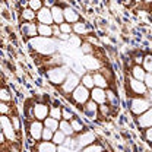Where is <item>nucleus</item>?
Listing matches in <instances>:
<instances>
[{"label":"nucleus","instance_id":"nucleus-1","mask_svg":"<svg viewBox=\"0 0 152 152\" xmlns=\"http://www.w3.org/2000/svg\"><path fill=\"white\" fill-rule=\"evenodd\" d=\"M28 44L29 47L38 53L41 56H53L56 54L57 51V44H58V39L54 37H35L28 39Z\"/></svg>","mask_w":152,"mask_h":152},{"label":"nucleus","instance_id":"nucleus-2","mask_svg":"<svg viewBox=\"0 0 152 152\" xmlns=\"http://www.w3.org/2000/svg\"><path fill=\"white\" fill-rule=\"evenodd\" d=\"M50 104L44 102V101H35L32 102V105L26 107V118L28 120H39L44 121L48 115H50Z\"/></svg>","mask_w":152,"mask_h":152},{"label":"nucleus","instance_id":"nucleus-3","mask_svg":"<svg viewBox=\"0 0 152 152\" xmlns=\"http://www.w3.org/2000/svg\"><path fill=\"white\" fill-rule=\"evenodd\" d=\"M152 107V99L151 96H130L129 99V110L132 113L133 117H137L145 111H148Z\"/></svg>","mask_w":152,"mask_h":152},{"label":"nucleus","instance_id":"nucleus-4","mask_svg":"<svg viewBox=\"0 0 152 152\" xmlns=\"http://www.w3.org/2000/svg\"><path fill=\"white\" fill-rule=\"evenodd\" d=\"M126 91L130 96H148L149 89L146 88L143 80H137L132 76L126 79Z\"/></svg>","mask_w":152,"mask_h":152},{"label":"nucleus","instance_id":"nucleus-5","mask_svg":"<svg viewBox=\"0 0 152 152\" xmlns=\"http://www.w3.org/2000/svg\"><path fill=\"white\" fill-rule=\"evenodd\" d=\"M69 72H70L69 67L64 66V64L51 66V67L48 69V72H47V79H48L50 83H53V85H56V86H60V85L66 80Z\"/></svg>","mask_w":152,"mask_h":152},{"label":"nucleus","instance_id":"nucleus-6","mask_svg":"<svg viewBox=\"0 0 152 152\" xmlns=\"http://www.w3.org/2000/svg\"><path fill=\"white\" fill-rule=\"evenodd\" d=\"M79 85H80V75L76 73V72H73V70H70L69 75H67V77H66V80L58 86L60 94L64 95V96H69Z\"/></svg>","mask_w":152,"mask_h":152},{"label":"nucleus","instance_id":"nucleus-7","mask_svg":"<svg viewBox=\"0 0 152 152\" xmlns=\"http://www.w3.org/2000/svg\"><path fill=\"white\" fill-rule=\"evenodd\" d=\"M69 99L72 101V104H75L77 107H82L91 99V89H88L86 86H83L80 83L75 91L69 95Z\"/></svg>","mask_w":152,"mask_h":152},{"label":"nucleus","instance_id":"nucleus-8","mask_svg":"<svg viewBox=\"0 0 152 152\" xmlns=\"http://www.w3.org/2000/svg\"><path fill=\"white\" fill-rule=\"evenodd\" d=\"M0 124H1V132L4 133L6 139L9 143H15L18 140V132L13 127V123L10 120V115H4L1 114L0 117Z\"/></svg>","mask_w":152,"mask_h":152},{"label":"nucleus","instance_id":"nucleus-9","mask_svg":"<svg viewBox=\"0 0 152 152\" xmlns=\"http://www.w3.org/2000/svg\"><path fill=\"white\" fill-rule=\"evenodd\" d=\"M42 130H44V121L39 120H29L28 121V127L26 132L31 140H34L35 143L42 140Z\"/></svg>","mask_w":152,"mask_h":152},{"label":"nucleus","instance_id":"nucleus-10","mask_svg":"<svg viewBox=\"0 0 152 152\" xmlns=\"http://www.w3.org/2000/svg\"><path fill=\"white\" fill-rule=\"evenodd\" d=\"M80 64L82 67H85L86 72H98L104 67V63L101 61V58H96L94 54H83Z\"/></svg>","mask_w":152,"mask_h":152},{"label":"nucleus","instance_id":"nucleus-11","mask_svg":"<svg viewBox=\"0 0 152 152\" xmlns=\"http://www.w3.org/2000/svg\"><path fill=\"white\" fill-rule=\"evenodd\" d=\"M76 142H77V149H83L89 145H92L94 142H96V136L92 130H83L82 133H77L76 136Z\"/></svg>","mask_w":152,"mask_h":152},{"label":"nucleus","instance_id":"nucleus-12","mask_svg":"<svg viewBox=\"0 0 152 152\" xmlns=\"http://www.w3.org/2000/svg\"><path fill=\"white\" fill-rule=\"evenodd\" d=\"M20 34L26 39H31V38L38 37V22H20Z\"/></svg>","mask_w":152,"mask_h":152},{"label":"nucleus","instance_id":"nucleus-13","mask_svg":"<svg viewBox=\"0 0 152 152\" xmlns=\"http://www.w3.org/2000/svg\"><path fill=\"white\" fill-rule=\"evenodd\" d=\"M82 113L85 114L89 120H96L99 117V104L89 99L85 105H82Z\"/></svg>","mask_w":152,"mask_h":152},{"label":"nucleus","instance_id":"nucleus-14","mask_svg":"<svg viewBox=\"0 0 152 152\" xmlns=\"http://www.w3.org/2000/svg\"><path fill=\"white\" fill-rule=\"evenodd\" d=\"M134 120H136V126H137L140 130H145V129H148V127H152V107L148 111H145L143 114L134 117Z\"/></svg>","mask_w":152,"mask_h":152},{"label":"nucleus","instance_id":"nucleus-15","mask_svg":"<svg viewBox=\"0 0 152 152\" xmlns=\"http://www.w3.org/2000/svg\"><path fill=\"white\" fill-rule=\"evenodd\" d=\"M37 22L38 23H45V25H54V19L51 13V7L44 6L37 12Z\"/></svg>","mask_w":152,"mask_h":152},{"label":"nucleus","instance_id":"nucleus-16","mask_svg":"<svg viewBox=\"0 0 152 152\" xmlns=\"http://www.w3.org/2000/svg\"><path fill=\"white\" fill-rule=\"evenodd\" d=\"M63 9H64V20L66 22H69V23H76V22H79L82 16H80V13L76 10L73 6H70V4H64L63 6Z\"/></svg>","mask_w":152,"mask_h":152},{"label":"nucleus","instance_id":"nucleus-17","mask_svg":"<svg viewBox=\"0 0 152 152\" xmlns=\"http://www.w3.org/2000/svg\"><path fill=\"white\" fill-rule=\"evenodd\" d=\"M91 31H92V28L85 22V20H79V22H76L73 23V34L76 35H80L82 38L85 37H89V34H91Z\"/></svg>","mask_w":152,"mask_h":152},{"label":"nucleus","instance_id":"nucleus-18","mask_svg":"<svg viewBox=\"0 0 152 152\" xmlns=\"http://www.w3.org/2000/svg\"><path fill=\"white\" fill-rule=\"evenodd\" d=\"M91 99L95 101L96 104H99V105L105 104L107 102V89L95 86L94 89H91Z\"/></svg>","mask_w":152,"mask_h":152},{"label":"nucleus","instance_id":"nucleus-19","mask_svg":"<svg viewBox=\"0 0 152 152\" xmlns=\"http://www.w3.org/2000/svg\"><path fill=\"white\" fill-rule=\"evenodd\" d=\"M58 146L53 140H39L35 143V151L37 152H57Z\"/></svg>","mask_w":152,"mask_h":152},{"label":"nucleus","instance_id":"nucleus-20","mask_svg":"<svg viewBox=\"0 0 152 152\" xmlns=\"http://www.w3.org/2000/svg\"><path fill=\"white\" fill-rule=\"evenodd\" d=\"M50 7H51V13H53L54 23L60 25V23L66 22V20H64V9H63V6H61V4L54 3V4H53V6H50Z\"/></svg>","mask_w":152,"mask_h":152},{"label":"nucleus","instance_id":"nucleus-21","mask_svg":"<svg viewBox=\"0 0 152 152\" xmlns=\"http://www.w3.org/2000/svg\"><path fill=\"white\" fill-rule=\"evenodd\" d=\"M94 82H95V86H98V88H104V89H108V86H110V80L105 77V75L101 72V70H98V72H94Z\"/></svg>","mask_w":152,"mask_h":152},{"label":"nucleus","instance_id":"nucleus-22","mask_svg":"<svg viewBox=\"0 0 152 152\" xmlns=\"http://www.w3.org/2000/svg\"><path fill=\"white\" fill-rule=\"evenodd\" d=\"M146 73L148 72L143 69L142 64H132V67H130V76L134 77V79H137V80H143Z\"/></svg>","mask_w":152,"mask_h":152},{"label":"nucleus","instance_id":"nucleus-23","mask_svg":"<svg viewBox=\"0 0 152 152\" xmlns=\"http://www.w3.org/2000/svg\"><path fill=\"white\" fill-rule=\"evenodd\" d=\"M20 20L22 22H35L37 20V12L31 7H23L20 10Z\"/></svg>","mask_w":152,"mask_h":152},{"label":"nucleus","instance_id":"nucleus-24","mask_svg":"<svg viewBox=\"0 0 152 152\" xmlns=\"http://www.w3.org/2000/svg\"><path fill=\"white\" fill-rule=\"evenodd\" d=\"M80 83L83 86H86L88 89H94L95 82H94V73L91 72H85L83 75H80Z\"/></svg>","mask_w":152,"mask_h":152},{"label":"nucleus","instance_id":"nucleus-25","mask_svg":"<svg viewBox=\"0 0 152 152\" xmlns=\"http://www.w3.org/2000/svg\"><path fill=\"white\" fill-rule=\"evenodd\" d=\"M58 129L64 133L66 136H75L76 134L69 120H63V118H61V120H60V126H58Z\"/></svg>","mask_w":152,"mask_h":152},{"label":"nucleus","instance_id":"nucleus-26","mask_svg":"<svg viewBox=\"0 0 152 152\" xmlns=\"http://www.w3.org/2000/svg\"><path fill=\"white\" fill-rule=\"evenodd\" d=\"M38 35L39 37H54L53 35V25H45V23H38Z\"/></svg>","mask_w":152,"mask_h":152},{"label":"nucleus","instance_id":"nucleus-27","mask_svg":"<svg viewBox=\"0 0 152 152\" xmlns=\"http://www.w3.org/2000/svg\"><path fill=\"white\" fill-rule=\"evenodd\" d=\"M44 126H45V127H48V129H51L53 132H56V130H58L60 120H57V118H54V117L48 115V117L44 120Z\"/></svg>","mask_w":152,"mask_h":152},{"label":"nucleus","instance_id":"nucleus-28","mask_svg":"<svg viewBox=\"0 0 152 152\" xmlns=\"http://www.w3.org/2000/svg\"><path fill=\"white\" fill-rule=\"evenodd\" d=\"M50 115L54 117L57 120H61L63 118V107L60 104H54L50 107Z\"/></svg>","mask_w":152,"mask_h":152},{"label":"nucleus","instance_id":"nucleus-29","mask_svg":"<svg viewBox=\"0 0 152 152\" xmlns=\"http://www.w3.org/2000/svg\"><path fill=\"white\" fill-rule=\"evenodd\" d=\"M70 124H72V127H73V130H75L76 134H77V133H82L83 130H86V129H85L83 121H82V120H79L77 117H75V118H72V120H70Z\"/></svg>","mask_w":152,"mask_h":152},{"label":"nucleus","instance_id":"nucleus-30","mask_svg":"<svg viewBox=\"0 0 152 152\" xmlns=\"http://www.w3.org/2000/svg\"><path fill=\"white\" fill-rule=\"evenodd\" d=\"M107 102H108L113 108H115V107L118 105V96H117V94L114 92L113 89H107Z\"/></svg>","mask_w":152,"mask_h":152},{"label":"nucleus","instance_id":"nucleus-31","mask_svg":"<svg viewBox=\"0 0 152 152\" xmlns=\"http://www.w3.org/2000/svg\"><path fill=\"white\" fill-rule=\"evenodd\" d=\"M66 139H67V136H66L64 133L61 132L60 129L54 132V136H53V142L56 143L57 146H60V145H64V142H66Z\"/></svg>","mask_w":152,"mask_h":152},{"label":"nucleus","instance_id":"nucleus-32","mask_svg":"<svg viewBox=\"0 0 152 152\" xmlns=\"http://www.w3.org/2000/svg\"><path fill=\"white\" fill-rule=\"evenodd\" d=\"M67 42H69V44H70V47H73V48H80V45H82L83 39H82V37H80V35L72 34Z\"/></svg>","mask_w":152,"mask_h":152},{"label":"nucleus","instance_id":"nucleus-33","mask_svg":"<svg viewBox=\"0 0 152 152\" xmlns=\"http://www.w3.org/2000/svg\"><path fill=\"white\" fill-rule=\"evenodd\" d=\"M142 66H143V69L148 73H152V53L143 54V63H142Z\"/></svg>","mask_w":152,"mask_h":152},{"label":"nucleus","instance_id":"nucleus-34","mask_svg":"<svg viewBox=\"0 0 152 152\" xmlns=\"http://www.w3.org/2000/svg\"><path fill=\"white\" fill-rule=\"evenodd\" d=\"M80 51H82V54H94L95 48L88 39H85V41L82 42V45H80Z\"/></svg>","mask_w":152,"mask_h":152},{"label":"nucleus","instance_id":"nucleus-35","mask_svg":"<svg viewBox=\"0 0 152 152\" xmlns=\"http://www.w3.org/2000/svg\"><path fill=\"white\" fill-rule=\"evenodd\" d=\"M80 152H104V146L101 143H98V142H94L92 145L80 149Z\"/></svg>","mask_w":152,"mask_h":152},{"label":"nucleus","instance_id":"nucleus-36","mask_svg":"<svg viewBox=\"0 0 152 152\" xmlns=\"http://www.w3.org/2000/svg\"><path fill=\"white\" fill-rule=\"evenodd\" d=\"M0 101L1 102H12V94L6 86H3L0 91Z\"/></svg>","mask_w":152,"mask_h":152},{"label":"nucleus","instance_id":"nucleus-37","mask_svg":"<svg viewBox=\"0 0 152 152\" xmlns=\"http://www.w3.org/2000/svg\"><path fill=\"white\" fill-rule=\"evenodd\" d=\"M111 110H113V107H111L108 102L101 104V105H99V117H110Z\"/></svg>","mask_w":152,"mask_h":152},{"label":"nucleus","instance_id":"nucleus-38","mask_svg":"<svg viewBox=\"0 0 152 152\" xmlns=\"http://www.w3.org/2000/svg\"><path fill=\"white\" fill-rule=\"evenodd\" d=\"M28 7H31L32 10L38 12L39 9L44 7V0H28Z\"/></svg>","mask_w":152,"mask_h":152},{"label":"nucleus","instance_id":"nucleus-39","mask_svg":"<svg viewBox=\"0 0 152 152\" xmlns=\"http://www.w3.org/2000/svg\"><path fill=\"white\" fill-rule=\"evenodd\" d=\"M58 26H60L61 34H73V25H72V23H69V22H63V23H60Z\"/></svg>","mask_w":152,"mask_h":152},{"label":"nucleus","instance_id":"nucleus-40","mask_svg":"<svg viewBox=\"0 0 152 152\" xmlns=\"http://www.w3.org/2000/svg\"><path fill=\"white\" fill-rule=\"evenodd\" d=\"M0 113L4 115H10L12 114V105L10 102H1L0 104Z\"/></svg>","mask_w":152,"mask_h":152},{"label":"nucleus","instance_id":"nucleus-41","mask_svg":"<svg viewBox=\"0 0 152 152\" xmlns=\"http://www.w3.org/2000/svg\"><path fill=\"white\" fill-rule=\"evenodd\" d=\"M10 120H12V123H13V127H15V130L18 132V134L20 133V118H19L16 114H10Z\"/></svg>","mask_w":152,"mask_h":152},{"label":"nucleus","instance_id":"nucleus-42","mask_svg":"<svg viewBox=\"0 0 152 152\" xmlns=\"http://www.w3.org/2000/svg\"><path fill=\"white\" fill-rule=\"evenodd\" d=\"M53 136H54V132L48 127L44 126V130H42V140H53Z\"/></svg>","mask_w":152,"mask_h":152},{"label":"nucleus","instance_id":"nucleus-43","mask_svg":"<svg viewBox=\"0 0 152 152\" xmlns=\"http://www.w3.org/2000/svg\"><path fill=\"white\" fill-rule=\"evenodd\" d=\"M142 137H143V140H146L148 143H151V145H152V127L145 129V130H143V133H142Z\"/></svg>","mask_w":152,"mask_h":152},{"label":"nucleus","instance_id":"nucleus-44","mask_svg":"<svg viewBox=\"0 0 152 152\" xmlns=\"http://www.w3.org/2000/svg\"><path fill=\"white\" fill-rule=\"evenodd\" d=\"M72 118H75V114L73 111H70L69 108H66V107H63V120H72Z\"/></svg>","mask_w":152,"mask_h":152},{"label":"nucleus","instance_id":"nucleus-45","mask_svg":"<svg viewBox=\"0 0 152 152\" xmlns=\"http://www.w3.org/2000/svg\"><path fill=\"white\" fill-rule=\"evenodd\" d=\"M143 82H145L146 88H148L149 91H152V73H146L145 79H143Z\"/></svg>","mask_w":152,"mask_h":152},{"label":"nucleus","instance_id":"nucleus-46","mask_svg":"<svg viewBox=\"0 0 152 152\" xmlns=\"http://www.w3.org/2000/svg\"><path fill=\"white\" fill-rule=\"evenodd\" d=\"M143 63V54H134L133 56V64H142Z\"/></svg>","mask_w":152,"mask_h":152},{"label":"nucleus","instance_id":"nucleus-47","mask_svg":"<svg viewBox=\"0 0 152 152\" xmlns=\"http://www.w3.org/2000/svg\"><path fill=\"white\" fill-rule=\"evenodd\" d=\"M60 34H61L60 26H58L57 23H54V25H53V35H54V38H58L60 37Z\"/></svg>","mask_w":152,"mask_h":152},{"label":"nucleus","instance_id":"nucleus-48","mask_svg":"<svg viewBox=\"0 0 152 152\" xmlns=\"http://www.w3.org/2000/svg\"><path fill=\"white\" fill-rule=\"evenodd\" d=\"M70 151H72V149H70V148H67L66 145H60V146H58V149H57V152H70Z\"/></svg>","mask_w":152,"mask_h":152},{"label":"nucleus","instance_id":"nucleus-49","mask_svg":"<svg viewBox=\"0 0 152 152\" xmlns=\"http://www.w3.org/2000/svg\"><path fill=\"white\" fill-rule=\"evenodd\" d=\"M145 4H152V0H142Z\"/></svg>","mask_w":152,"mask_h":152},{"label":"nucleus","instance_id":"nucleus-50","mask_svg":"<svg viewBox=\"0 0 152 152\" xmlns=\"http://www.w3.org/2000/svg\"><path fill=\"white\" fill-rule=\"evenodd\" d=\"M121 1H123V3H126V4H129V3H130L132 0H121Z\"/></svg>","mask_w":152,"mask_h":152}]
</instances>
